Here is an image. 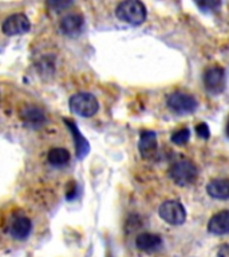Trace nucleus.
Wrapping results in <instances>:
<instances>
[{
	"label": "nucleus",
	"instance_id": "1",
	"mask_svg": "<svg viewBox=\"0 0 229 257\" xmlns=\"http://www.w3.org/2000/svg\"><path fill=\"white\" fill-rule=\"evenodd\" d=\"M146 7L140 0H124L116 10L117 18L132 26H140L146 19Z\"/></svg>",
	"mask_w": 229,
	"mask_h": 257
},
{
	"label": "nucleus",
	"instance_id": "2",
	"mask_svg": "<svg viewBox=\"0 0 229 257\" xmlns=\"http://www.w3.org/2000/svg\"><path fill=\"white\" fill-rule=\"evenodd\" d=\"M70 108L72 111L84 118L95 115L99 110V103L92 94L90 92H78L75 95H72L68 100Z\"/></svg>",
	"mask_w": 229,
	"mask_h": 257
},
{
	"label": "nucleus",
	"instance_id": "3",
	"mask_svg": "<svg viewBox=\"0 0 229 257\" xmlns=\"http://www.w3.org/2000/svg\"><path fill=\"white\" fill-rule=\"evenodd\" d=\"M197 174H198V172H197L194 164L186 160L174 162L169 169V176L173 180V182L178 186L192 185L196 181Z\"/></svg>",
	"mask_w": 229,
	"mask_h": 257
},
{
	"label": "nucleus",
	"instance_id": "4",
	"mask_svg": "<svg viewBox=\"0 0 229 257\" xmlns=\"http://www.w3.org/2000/svg\"><path fill=\"white\" fill-rule=\"evenodd\" d=\"M160 217L165 222L173 226H178L182 225L186 220V210H185L184 205L181 204L180 201L176 200H168L162 202L158 209Z\"/></svg>",
	"mask_w": 229,
	"mask_h": 257
},
{
	"label": "nucleus",
	"instance_id": "5",
	"mask_svg": "<svg viewBox=\"0 0 229 257\" xmlns=\"http://www.w3.org/2000/svg\"><path fill=\"white\" fill-rule=\"evenodd\" d=\"M168 107L176 114L185 115V114H192L196 111L197 100L190 94L186 92H173L168 96Z\"/></svg>",
	"mask_w": 229,
	"mask_h": 257
},
{
	"label": "nucleus",
	"instance_id": "6",
	"mask_svg": "<svg viewBox=\"0 0 229 257\" xmlns=\"http://www.w3.org/2000/svg\"><path fill=\"white\" fill-rule=\"evenodd\" d=\"M204 84L205 88L212 94H220L224 91L225 84H226V75H225L224 68L220 66H213L208 68L204 74Z\"/></svg>",
	"mask_w": 229,
	"mask_h": 257
},
{
	"label": "nucleus",
	"instance_id": "7",
	"mask_svg": "<svg viewBox=\"0 0 229 257\" xmlns=\"http://www.w3.org/2000/svg\"><path fill=\"white\" fill-rule=\"evenodd\" d=\"M30 28H31V22L24 14H14L8 16L2 26V30L7 36L22 35L30 31Z\"/></svg>",
	"mask_w": 229,
	"mask_h": 257
},
{
	"label": "nucleus",
	"instance_id": "8",
	"mask_svg": "<svg viewBox=\"0 0 229 257\" xmlns=\"http://www.w3.org/2000/svg\"><path fill=\"white\" fill-rule=\"evenodd\" d=\"M84 20L79 14H68L63 16L59 23L60 31L67 36H76L79 35L83 30Z\"/></svg>",
	"mask_w": 229,
	"mask_h": 257
},
{
	"label": "nucleus",
	"instance_id": "9",
	"mask_svg": "<svg viewBox=\"0 0 229 257\" xmlns=\"http://www.w3.org/2000/svg\"><path fill=\"white\" fill-rule=\"evenodd\" d=\"M32 229L31 220L26 216H18L10 224V234L15 240H26Z\"/></svg>",
	"mask_w": 229,
	"mask_h": 257
},
{
	"label": "nucleus",
	"instance_id": "10",
	"mask_svg": "<svg viewBox=\"0 0 229 257\" xmlns=\"http://www.w3.org/2000/svg\"><path fill=\"white\" fill-rule=\"evenodd\" d=\"M208 232L214 236H224L229 233V210L216 213L208 222Z\"/></svg>",
	"mask_w": 229,
	"mask_h": 257
},
{
	"label": "nucleus",
	"instance_id": "11",
	"mask_svg": "<svg viewBox=\"0 0 229 257\" xmlns=\"http://www.w3.org/2000/svg\"><path fill=\"white\" fill-rule=\"evenodd\" d=\"M138 150L142 158H152L157 152V134L150 130L141 133Z\"/></svg>",
	"mask_w": 229,
	"mask_h": 257
},
{
	"label": "nucleus",
	"instance_id": "12",
	"mask_svg": "<svg viewBox=\"0 0 229 257\" xmlns=\"http://www.w3.org/2000/svg\"><path fill=\"white\" fill-rule=\"evenodd\" d=\"M136 246L142 252H156L162 246V238L154 233H141L136 238Z\"/></svg>",
	"mask_w": 229,
	"mask_h": 257
},
{
	"label": "nucleus",
	"instance_id": "13",
	"mask_svg": "<svg viewBox=\"0 0 229 257\" xmlns=\"http://www.w3.org/2000/svg\"><path fill=\"white\" fill-rule=\"evenodd\" d=\"M206 193L214 200H229V180H213L206 186Z\"/></svg>",
	"mask_w": 229,
	"mask_h": 257
},
{
	"label": "nucleus",
	"instance_id": "14",
	"mask_svg": "<svg viewBox=\"0 0 229 257\" xmlns=\"http://www.w3.org/2000/svg\"><path fill=\"white\" fill-rule=\"evenodd\" d=\"M66 123H67V126L70 127V130H71L72 133V137H74L76 156H78V158H83V157H86L88 150H90V145H88V142L86 141V138L80 134V132L78 130L75 123H72L70 120H66Z\"/></svg>",
	"mask_w": 229,
	"mask_h": 257
},
{
	"label": "nucleus",
	"instance_id": "15",
	"mask_svg": "<svg viewBox=\"0 0 229 257\" xmlns=\"http://www.w3.org/2000/svg\"><path fill=\"white\" fill-rule=\"evenodd\" d=\"M70 152L64 148H52L47 154V160L54 168H63L70 162Z\"/></svg>",
	"mask_w": 229,
	"mask_h": 257
},
{
	"label": "nucleus",
	"instance_id": "16",
	"mask_svg": "<svg viewBox=\"0 0 229 257\" xmlns=\"http://www.w3.org/2000/svg\"><path fill=\"white\" fill-rule=\"evenodd\" d=\"M20 115L23 120L30 124H42L46 120V114L38 106H26L20 112Z\"/></svg>",
	"mask_w": 229,
	"mask_h": 257
},
{
	"label": "nucleus",
	"instance_id": "17",
	"mask_svg": "<svg viewBox=\"0 0 229 257\" xmlns=\"http://www.w3.org/2000/svg\"><path fill=\"white\" fill-rule=\"evenodd\" d=\"M189 138H190V132H189L188 127L180 128V130H177L176 133L172 134V142L177 146H182V145L188 144Z\"/></svg>",
	"mask_w": 229,
	"mask_h": 257
},
{
	"label": "nucleus",
	"instance_id": "18",
	"mask_svg": "<svg viewBox=\"0 0 229 257\" xmlns=\"http://www.w3.org/2000/svg\"><path fill=\"white\" fill-rule=\"evenodd\" d=\"M46 4L51 11L59 12L70 7L72 4V0H46Z\"/></svg>",
	"mask_w": 229,
	"mask_h": 257
},
{
	"label": "nucleus",
	"instance_id": "19",
	"mask_svg": "<svg viewBox=\"0 0 229 257\" xmlns=\"http://www.w3.org/2000/svg\"><path fill=\"white\" fill-rule=\"evenodd\" d=\"M194 3L201 11H213L220 7L221 0H194Z\"/></svg>",
	"mask_w": 229,
	"mask_h": 257
},
{
	"label": "nucleus",
	"instance_id": "20",
	"mask_svg": "<svg viewBox=\"0 0 229 257\" xmlns=\"http://www.w3.org/2000/svg\"><path fill=\"white\" fill-rule=\"evenodd\" d=\"M196 133L197 136L202 138V140H209V137H210V132H209V126L204 122H201L196 126Z\"/></svg>",
	"mask_w": 229,
	"mask_h": 257
},
{
	"label": "nucleus",
	"instance_id": "21",
	"mask_svg": "<svg viewBox=\"0 0 229 257\" xmlns=\"http://www.w3.org/2000/svg\"><path fill=\"white\" fill-rule=\"evenodd\" d=\"M216 257H229V244H222L217 250Z\"/></svg>",
	"mask_w": 229,
	"mask_h": 257
}]
</instances>
